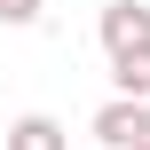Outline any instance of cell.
Returning a JSON list of instances; mask_svg holds the SVG:
<instances>
[{"mask_svg":"<svg viewBox=\"0 0 150 150\" xmlns=\"http://www.w3.org/2000/svg\"><path fill=\"white\" fill-rule=\"evenodd\" d=\"M40 16H47V0H0V24L8 32H32Z\"/></svg>","mask_w":150,"mask_h":150,"instance_id":"5b68a950","label":"cell"},{"mask_svg":"<svg viewBox=\"0 0 150 150\" xmlns=\"http://www.w3.org/2000/svg\"><path fill=\"white\" fill-rule=\"evenodd\" d=\"M8 150H71V134H63V119L24 111V119H8Z\"/></svg>","mask_w":150,"mask_h":150,"instance_id":"3957f363","label":"cell"},{"mask_svg":"<svg viewBox=\"0 0 150 150\" xmlns=\"http://www.w3.org/2000/svg\"><path fill=\"white\" fill-rule=\"evenodd\" d=\"M134 150H150V142H134Z\"/></svg>","mask_w":150,"mask_h":150,"instance_id":"52a82bcc","label":"cell"},{"mask_svg":"<svg viewBox=\"0 0 150 150\" xmlns=\"http://www.w3.org/2000/svg\"><path fill=\"white\" fill-rule=\"evenodd\" d=\"M111 95L150 103V47H134V55H111Z\"/></svg>","mask_w":150,"mask_h":150,"instance_id":"277c9868","label":"cell"},{"mask_svg":"<svg viewBox=\"0 0 150 150\" xmlns=\"http://www.w3.org/2000/svg\"><path fill=\"white\" fill-rule=\"evenodd\" d=\"M0 150H8V127H0Z\"/></svg>","mask_w":150,"mask_h":150,"instance_id":"8992f818","label":"cell"},{"mask_svg":"<svg viewBox=\"0 0 150 150\" xmlns=\"http://www.w3.org/2000/svg\"><path fill=\"white\" fill-rule=\"evenodd\" d=\"M95 32H103V55H134V47H150V8L142 0H111Z\"/></svg>","mask_w":150,"mask_h":150,"instance_id":"7a4b0ae2","label":"cell"},{"mask_svg":"<svg viewBox=\"0 0 150 150\" xmlns=\"http://www.w3.org/2000/svg\"><path fill=\"white\" fill-rule=\"evenodd\" d=\"M87 134L103 150H134V142H150V103H127V95H111L95 119H87Z\"/></svg>","mask_w":150,"mask_h":150,"instance_id":"6da1fadb","label":"cell"}]
</instances>
